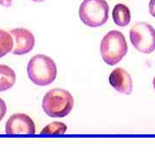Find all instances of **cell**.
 I'll use <instances>...</instances> for the list:
<instances>
[{
	"label": "cell",
	"instance_id": "cell-1",
	"mask_svg": "<svg viewBox=\"0 0 155 155\" xmlns=\"http://www.w3.org/2000/svg\"><path fill=\"white\" fill-rule=\"evenodd\" d=\"M72 95L66 90L54 88L45 94L42 100V110L52 118H63L73 108Z\"/></svg>",
	"mask_w": 155,
	"mask_h": 155
},
{
	"label": "cell",
	"instance_id": "cell-2",
	"mask_svg": "<svg viewBox=\"0 0 155 155\" xmlns=\"http://www.w3.org/2000/svg\"><path fill=\"white\" fill-rule=\"evenodd\" d=\"M29 79L35 84L45 86L52 84L57 76L55 62L49 56L36 54L30 59L27 67Z\"/></svg>",
	"mask_w": 155,
	"mask_h": 155
},
{
	"label": "cell",
	"instance_id": "cell-3",
	"mask_svg": "<svg viewBox=\"0 0 155 155\" xmlns=\"http://www.w3.org/2000/svg\"><path fill=\"white\" fill-rule=\"evenodd\" d=\"M101 55L107 65L114 66L122 61L127 53V44L123 34L110 30L101 41Z\"/></svg>",
	"mask_w": 155,
	"mask_h": 155
},
{
	"label": "cell",
	"instance_id": "cell-4",
	"mask_svg": "<svg viewBox=\"0 0 155 155\" xmlns=\"http://www.w3.org/2000/svg\"><path fill=\"white\" fill-rule=\"evenodd\" d=\"M110 7L105 0H84L78 15L82 22L91 28L101 27L109 19Z\"/></svg>",
	"mask_w": 155,
	"mask_h": 155
},
{
	"label": "cell",
	"instance_id": "cell-5",
	"mask_svg": "<svg viewBox=\"0 0 155 155\" xmlns=\"http://www.w3.org/2000/svg\"><path fill=\"white\" fill-rule=\"evenodd\" d=\"M129 37L131 43L140 53L151 54L155 50V29L148 22L135 23L130 29Z\"/></svg>",
	"mask_w": 155,
	"mask_h": 155
},
{
	"label": "cell",
	"instance_id": "cell-6",
	"mask_svg": "<svg viewBox=\"0 0 155 155\" xmlns=\"http://www.w3.org/2000/svg\"><path fill=\"white\" fill-rule=\"evenodd\" d=\"M5 133L10 135L35 134V122L28 115L16 113L9 117L5 124Z\"/></svg>",
	"mask_w": 155,
	"mask_h": 155
},
{
	"label": "cell",
	"instance_id": "cell-7",
	"mask_svg": "<svg viewBox=\"0 0 155 155\" xmlns=\"http://www.w3.org/2000/svg\"><path fill=\"white\" fill-rule=\"evenodd\" d=\"M14 39V48L12 53L16 55H23L33 50L35 40L33 33L27 28H13L11 31Z\"/></svg>",
	"mask_w": 155,
	"mask_h": 155
},
{
	"label": "cell",
	"instance_id": "cell-8",
	"mask_svg": "<svg viewBox=\"0 0 155 155\" xmlns=\"http://www.w3.org/2000/svg\"><path fill=\"white\" fill-rule=\"evenodd\" d=\"M109 81L113 88L120 93L130 95L133 90V82L130 74L122 67L113 70L109 77Z\"/></svg>",
	"mask_w": 155,
	"mask_h": 155
},
{
	"label": "cell",
	"instance_id": "cell-9",
	"mask_svg": "<svg viewBox=\"0 0 155 155\" xmlns=\"http://www.w3.org/2000/svg\"><path fill=\"white\" fill-rule=\"evenodd\" d=\"M112 17L114 22L119 27L127 26L131 21L130 10L123 4H117L115 5L112 12Z\"/></svg>",
	"mask_w": 155,
	"mask_h": 155
},
{
	"label": "cell",
	"instance_id": "cell-10",
	"mask_svg": "<svg viewBox=\"0 0 155 155\" xmlns=\"http://www.w3.org/2000/svg\"><path fill=\"white\" fill-rule=\"evenodd\" d=\"M17 80L16 72L11 67L0 64V91L11 89Z\"/></svg>",
	"mask_w": 155,
	"mask_h": 155
},
{
	"label": "cell",
	"instance_id": "cell-11",
	"mask_svg": "<svg viewBox=\"0 0 155 155\" xmlns=\"http://www.w3.org/2000/svg\"><path fill=\"white\" fill-rule=\"evenodd\" d=\"M14 39L11 34L0 29V58L5 56L13 50Z\"/></svg>",
	"mask_w": 155,
	"mask_h": 155
},
{
	"label": "cell",
	"instance_id": "cell-12",
	"mask_svg": "<svg viewBox=\"0 0 155 155\" xmlns=\"http://www.w3.org/2000/svg\"><path fill=\"white\" fill-rule=\"evenodd\" d=\"M67 127L61 122H53L43 127L41 134H63L67 132Z\"/></svg>",
	"mask_w": 155,
	"mask_h": 155
},
{
	"label": "cell",
	"instance_id": "cell-13",
	"mask_svg": "<svg viewBox=\"0 0 155 155\" xmlns=\"http://www.w3.org/2000/svg\"><path fill=\"white\" fill-rule=\"evenodd\" d=\"M6 104L5 103V101L0 98V121L4 118V116H5L6 114Z\"/></svg>",
	"mask_w": 155,
	"mask_h": 155
},
{
	"label": "cell",
	"instance_id": "cell-14",
	"mask_svg": "<svg viewBox=\"0 0 155 155\" xmlns=\"http://www.w3.org/2000/svg\"><path fill=\"white\" fill-rule=\"evenodd\" d=\"M149 11L150 14L153 17H155V0H150Z\"/></svg>",
	"mask_w": 155,
	"mask_h": 155
},
{
	"label": "cell",
	"instance_id": "cell-15",
	"mask_svg": "<svg viewBox=\"0 0 155 155\" xmlns=\"http://www.w3.org/2000/svg\"><path fill=\"white\" fill-rule=\"evenodd\" d=\"M12 5V0H0V5L10 7Z\"/></svg>",
	"mask_w": 155,
	"mask_h": 155
},
{
	"label": "cell",
	"instance_id": "cell-16",
	"mask_svg": "<svg viewBox=\"0 0 155 155\" xmlns=\"http://www.w3.org/2000/svg\"><path fill=\"white\" fill-rule=\"evenodd\" d=\"M32 1H34V2H38V3H40V2H43V1H45V0H32Z\"/></svg>",
	"mask_w": 155,
	"mask_h": 155
},
{
	"label": "cell",
	"instance_id": "cell-17",
	"mask_svg": "<svg viewBox=\"0 0 155 155\" xmlns=\"http://www.w3.org/2000/svg\"><path fill=\"white\" fill-rule=\"evenodd\" d=\"M153 87L155 89V77L153 78Z\"/></svg>",
	"mask_w": 155,
	"mask_h": 155
}]
</instances>
